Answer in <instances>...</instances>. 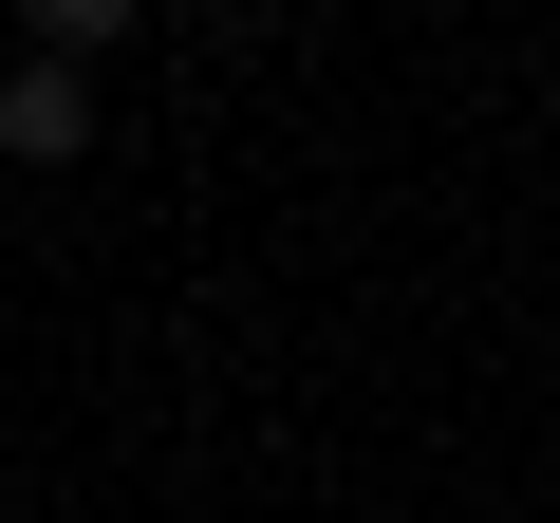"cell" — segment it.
I'll return each mask as SVG.
<instances>
[{"label":"cell","instance_id":"cell-2","mask_svg":"<svg viewBox=\"0 0 560 523\" xmlns=\"http://www.w3.org/2000/svg\"><path fill=\"white\" fill-rule=\"evenodd\" d=\"M0 20H20L38 57H94V38H131V0H0Z\"/></svg>","mask_w":560,"mask_h":523},{"label":"cell","instance_id":"cell-1","mask_svg":"<svg viewBox=\"0 0 560 523\" xmlns=\"http://www.w3.org/2000/svg\"><path fill=\"white\" fill-rule=\"evenodd\" d=\"M94 150V75L75 57H20V75H0V168H75Z\"/></svg>","mask_w":560,"mask_h":523}]
</instances>
